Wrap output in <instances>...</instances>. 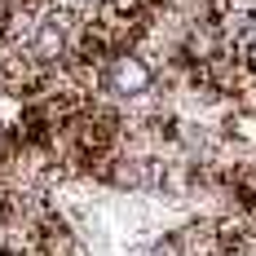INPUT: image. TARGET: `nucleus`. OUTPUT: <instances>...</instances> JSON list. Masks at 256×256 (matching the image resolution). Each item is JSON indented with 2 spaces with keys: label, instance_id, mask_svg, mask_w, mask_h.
Segmentation results:
<instances>
[{
  "label": "nucleus",
  "instance_id": "1",
  "mask_svg": "<svg viewBox=\"0 0 256 256\" xmlns=\"http://www.w3.org/2000/svg\"><path fill=\"white\" fill-rule=\"evenodd\" d=\"M150 88H154V66L137 49H128V53H115L106 62V80H102V93L98 98H120V102H128V98H142Z\"/></svg>",
  "mask_w": 256,
  "mask_h": 256
},
{
  "label": "nucleus",
  "instance_id": "2",
  "mask_svg": "<svg viewBox=\"0 0 256 256\" xmlns=\"http://www.w3.org/2000/svg\"><path fill=\"white\" fill-rule=\"evenodd\" d=\"M177 248H181V256H226V243L216 234V216L190 221L186 230H177Z\"/></svg>",
  "mask_w": 256,
  "mask_h": 256
},
{
  "label": "nucleus",
  "instance_id": "3",
  "mask_svg": "<svg viewBox=\"0 0 256 256\" xmlns=\"http://www.w3.org/2000/svg\"><path fill=\"white\" fill-rule=\"evenodd\" d=\"M221 132H226L230 142H238L243 150H256V110H238V106H230Z\"/></svg>",
  "mask_w": 256,
  "mask_h": 256
},
{
  "label": "nucleus",
  "instance_id": "4",
  "mask_svg": "<svg viewBox=\"0 0 256 256\" xmlns=\"http://www.w3.org/2000/svg\"><path fill=\"white\" fill-rule=\"evenodd\" d=\"M26 110H31V102H26L22 93L0 88V132H14V128L26 120Z\"/></svg>",
  "mask_w": 256,
  "mask_h": 256
},
{
  "label": "nucleus",
  "instance_id": "5",
  "mask_svg": "<svg viewBox=\"0 0 256 256\" xmlns=\"http://www.w3.org/2000/svg\"><path fill=\"white\" fill-rule=\"evenodd\" d=\"M150 256H181L177 234H164V238H154V243H150Z\"/></svg>",
  "mask_w": 256,
  "mask_h": 256
},
{
  "label": "nucleus",
  "instance_id": "6",
  "mask_svg": "<svg viewBox=\"0 0 256 256\" xmlns=\"http://www.w3.org/2000/svg\"><path fill=\"white\" fill-rule=\"evenodd\" d=\"M238 62H243V66H252V71H256V40L248 44V49H238Z\"/></svg>",
  "mask_w": 256,
  "mask_h": 256
},
{
  "label": "nucleus",
  "instance_id": "7",
  "mask_svg": "<svg viewBox=\"0 0 256 256\" xmlns=\"http://www.w3.org/2000/svg\"><path fill=\"white\" fill-rule=\"evenodd\" d=\"M0 212H4V190H0Z\"/></svg>",
  "mask_w": 256,
  "mask_h": 256
},
{
  "label": "nucleus",
  "instance_id": "8",
  "mask_svg": "<svg viewBox=\"0 0 256 256\" xmlns=\"http://www.w3.org/2000/svg\"><path fill=\"white\" fill-rule=\"evenodd\" d=\"M4 256H26V252H4Z\"/></svg>",
  "mask_w": 256,
  "mask_h": 256
},
{
  "label": "nucleus",
  "instance_id": "9",
  "mask_svg": "<svg viewBox=\"0 0 256 256\" xmlns=\"http://www.w3.org/2000/svg\"><path fill=\"white\" fill-rule=\"evenodd\" d=\"M0 256H4V252H0Z\"/></svg>",
  "mask_w": 256,
  "mask_h": 256
}]
</instances>
